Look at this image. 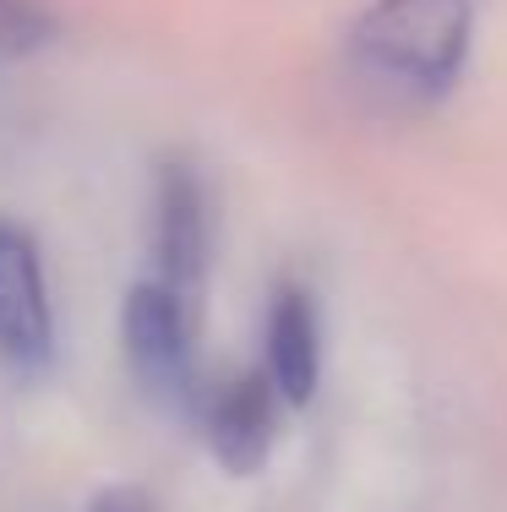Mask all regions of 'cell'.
<instances>
[{
    "label": "cell",
    "instance_id": "6da1fadb",
    "mask_svg": "<svg viewBox=\"0 0 507 512\" xmlns=\"http://www.w3.org/2000/svg\"><path fill=\"white\" fill-rule=\"evenodd\" d=\"M469 39V0H377L349 28L344 66L377 109H426L458 88Z\"/></svg>",
    "mask_w": 507,
    "mask_h": 512
},
{
    "label": "cell",
    "instance_id": "7a4b0ae2",
    "mask_svg": "<svg viewBox=\"0 0 507 512\" xmlns=\"http://www.w3.org/2000/svg\"><path fill=\"white\" fill-rule=\"evenodd\" d=\"M197 306L180 300L169 284L148 278L126 295L120 311V344H126L131 382L164 409L197 404Z\"/></svg>",
    "mask_w": 507,
    "mask_h": 512
},
{
    "label": "cell",
    "instance_id": "3957f363",
    "mask_svg": "<svg viewBox=\"0 0 507 512\" xmlns=\"http://www.w3.org/2000/svg\"><path fill=\"white\" fill-rule=\"evenodd\" d=\"M55 360V311L44 289L39 246L22 224L0 218V365L39 376Z\"/></svg>",
    "mask_w": 507,
    "mask_h": 512
},
{
    "label": "cell",
    "instance_id": "277c9868",
    "mask_svg": "<svg viewBox=\"0 0 507 512\" xmlns=\"http://www.w3.org/2000/svg\"><path fill=\"white\" fill-rule=\"evenodd\" d=\"M208 251H213V218L208 191L191 164H164L159 191H153V262L159 284H169L180 300L197 306L208 284Z\"/></svg>",
    "mask_w": 507,
    "mask_h": 512
},
{
    "label": "cell",
    "instance_id": "5b68a950",
    "mask_svg": "<svg viewBox=\"0 0 507 512\" xmlns=\"http://www.w3.org/2000/svg\"><path fill=\"white\" fill-rule=\"evenodd\" d=\"M279 387L268 371H251L240 382L219 387L202 404V431H208V453L219 458L224 474L246 480L268 463L273 442H279Z\"/></svg>",
    "mask_w": 507,
    "mask_h": 512
},
{
    "label": "cell",
    "instance_id": "8992f818",
    "mask_svg": "<svg viewBox=\"0 0 507 512\" xmlns=\"http://www.w3.org/2000/svg\"><path fill=\"white\" fill-rule=\"evenodd\" d=\"M268 360L262 371L273 376L279 398L289 409H306L317 398V376H322V333H317V306L300 284H279L268 306Z\"/></svg>",
    "mask_w": 507,
    "mask_h": 512
},
{
    "label": "cell",
    "instance_id": "52a82bcc",
    "mask_svg": "<svg viewBox=\"0 0 507 512\" xmlns=\"http://www.w3.org/2000/svg\"><path fill=\"white\" fill-rule=\"evenodd\" d=\"M55 39V17L39 0H0V66L22 60Z\"/></svg>",
    "mask_w": 507,
    "mask_h": 512
},
{
    "label": "cell",
    "instance_id": "ba28073f",
    "mask_svg": "<svg viewBox=\"0 0 507 512\" xmlns=\"http://www.w3.org/2000/svg\"><path fill=\"white\" fill-rule=\"evenodd\" d=\"M82 512H159L148 491H137V485H110V491H99Z\"/></svg>",
    "mask_w": 507,
    "mask_h": 512
}]
</instances>
